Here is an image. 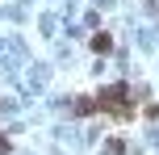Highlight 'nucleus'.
<instances>
[{
  "label": "nucleus",
  "mask_w": 159,
  "mask_h": 155,
  "mask_svg": "<svg viewBox=\"0 0 159 155\" xmlns=\"http://www.w3.org/2000/svg\"><path fill=\"white\" fill-rule=\"evenodd\" d=\"M71 113L75 117H84V113H109L113 122H130V117L138 113V101H134V88H130V84H109V88H101L96 97H75Z\"/></svg>",
  "instance_id": "1"
},
{
  "label": "nucleus",
  "mask_w": 159,
  "mask_h": 155,
  "mask_svg": "<svg viewBox=\"0 0 159 155\" xmlns=\"http://www.w3.org/2000/svg\"><path fill=\"white\" fill-rule=\"evenodd\" d=\"M92 50H101V55L113 50V38H109V34H92Z\"/></svg>",
  "instance_id": "2"
},
{
  "label": "nucleus",
  "mask_w": 159,
  "mask_h": 155,
  "mask_svg": "<svg viewBox=\"0 0 159 155\" xmlns=\"http://www.w3.org/2000/svg\"><path fill=\"white\" fill-rule=\"evenodd\" d=\"M121 151H126V143H121V139H109V147H105V155H121Z\"/></svg>",
  "instance_id": "3"
}]
</instances>
